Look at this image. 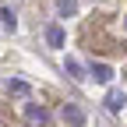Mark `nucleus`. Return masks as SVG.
<instances>
[{
  "mask_svg": "<svg viewBox=\"0 0 127 127\" xmlns=\"http://www.w3.org/2000/svg\"><path fill=\"white\" fill-rule=\"evenodd\" d=\"M21 117H25L28 127H46L50 124V109L39 106V102H21Z\"/></svg>",
  "mask_w": 127,
  "mask_h": 127,
  "instance_id": "f257e3e1",
  "label": "nucleus"
},
{
  "mask_svg": "<svg viewBox=\"0 0 127 127\" xmlns=\"http://www.w3.org/2000/svg\"><path fill=\"white\" fill-rule=\"evenodd\" d=\"M92 78L99 85H109L113 81V67H109V64H92Z\"/></svg>",
  "mask_w": 127,
  "mask_h": 127,
  "instance_id": "f03ea898",
  "label": "nucleus"
},
{
  "mask_svg": "<svg viewBox=\"0 0 127 127\" xmlns=\"http://www.w3.org/2000/svg\"><path fill=\"white\" fill-rule=\"evenodd\" d=\"M64 120H67L71 127H81V124H85V113H81L78 106H71V102H67V106H64Z\"/></svg>",
  "mask_w": 127,
  "mask_h": 127,
  "instance_id": "7ed1b4c3",
  "label": "nucleus"
},
{
  "mask_svg": "<svg viewBox=\"0 0 127 127\" xmlns=\"http://www.w3.org/2000/svg\"><path fill=\"white\" fill-rule=\"evenodd\" d=\"M124 102H127V95H124L120 88H113V92H109V95H106V106H109V109H113V113H120V109H124Z\"/></svg>",
  "mask_w": 127,
  "mask_h": 127,
  "instance_id": "20e7f679",
  "label": "nucleus"
},
{
  "mask_svg": "<svg viewBox=\"0 0 127 127\" xmlns=\"http://www.w3.org/2000/svg\"><path fill=\"white\" fill-rule=\"evenodd\" d=\"M46 42L60 50V46H64V28H60V25H50V28H46Z\"/></svg>",
  "mask_w": 127,
  "mask_h": 127,
  "instance_id": "39448f33",
  "label": "nucleus"
},
{
  "mask_svg": "<svg viewBox=\"0 0 127 127\" xmlns=\"http://www.w3.org/2000/svg\"><path fill=\"white\" fill-rule=\"evenodd\" d=\"M57 14H60V18H71V14H78V0H57Z\"/></svg>",
  "mask_w": 127,
  "mask_h": 127,
  "instance_id": "423d86ee",
  "label": "nucleus"
},
{
  "mask_svg": "<svg viewBox=\"0 0 127 127\" xmlns=\"http://www.w3.org/2000/svg\"><path fill=\"white\" fill-rule=\"evenodd\" d=\"M64 71H67L71 78H78V81H81V78H85V67H81V64H78L74 57H67V64H64Z\"/></svg>",
  "mask_w": 127,
  "mask_h": 127,
  "instance_id": "0eeeda50",
  "label": "nucleus"
},
{
  "mask_svg": "<svg viewBox=\"0 0 127 127\" xmlns=\"http://www.w3.org/2000/svg\"><path fill=\"white\" fill-rule=\"evenodd\" d=\"M0 25L14 32V25H18V18H14V11H7V7H0Z\"/></svg>",
  "mask_w": 127,
  "mask_h": 127,
  "instance_id": "6e6552de",
  "label": "nucleus"
},
{
  "mask_svg": "<svg viewBox=\"0 0 127 127\" xmlns=\"http://www.w3.org/2000/svg\"><path fill=\"white\" fill-rule=\"evenodd\" d=\"M7 92H11V95H28V85L18 81V78H11V81H7Z\"/></svg>",
  "mask_w": 127,
  "mask_h": 127,
  "instance_id": "1a4fd4ad",
  "label": "nucleus"
}]
</instances>
